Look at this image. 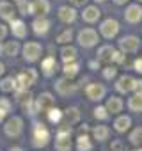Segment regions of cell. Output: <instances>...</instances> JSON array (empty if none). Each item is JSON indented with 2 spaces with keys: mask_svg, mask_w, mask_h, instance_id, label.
<instances>
[{
  "mask_svg": "<svg viewBox=\"0 0 142 151\" xmlns=\"http://www.w3.org/2000/svg\"><path fill=\"white\" fill-rule=\"evenodd\" d=\"M37 77H39V73H37V69H36V68H27V69H23V71H20V73H18V77H16V84H18V87H20V89H30V87L36 84Z\"/></svg>",
  "mask_w": 142,
  "mask_h": 151,
  "instance_id": "6",
  "label": "cell"
},
{
  "mask_svg": "<svg viewBox=\"0 0 142 151\" xmlns=\"http://www.w3.org/2000/svg\"><path fill=\"white\" fill-rule=\"evenodd\" d=\"M85 96L87 100L91 101H101L105 96H107V87L103 84H98V82H91L85 86Z\"/></svg>",
  "mask_w": 142,
  "mask_h": 151,
  "instance_id": "12",
  "label": "cell"
},
{
  "mask_svg": "<svg viewBox=\"0 0 142 151\" xmlns=\"http://www.w3.org/2000/svg\"><path fill=\"white\" fill-rule=\"evenodd\" d=\"M138 151H142V147H138Z\"/></svg>",
  "mask_w": 142,
  "mask_h": 151,
  "instance_id": "52",
  "label": "cell"
},
{
  "mask_svg": "<svg viewBox=\"0 0 142 151\" xmlns=\"http://www.w3.org/2000/svg\"><path fill=\"white\" fill-rule=\"evenodd\" d=\"M77 41H78V45L84 46V48H93V46H96V45L100 43V36H98V32H96L94 29L85 27V29L78 30Z\"/></svg>",
  "mask_w": 142,
  "mask_h": 151,
  "instance_id": "4",
  "label": "cell"
},
{
  "mask_svg": "<svg viewBox=\"0 0 142 151\" xmlns=\"http://www.w3.org/2000/svg\"><path fill=\"white\" fill-rule=\"evenodd\" d=\"M53 87H55V93H57L59 96H71V94H75V93L78 91V86L73 84V80H71V78H66V77L57 78L55 84H53Z\"/></svg>",
  "mask_w": 142,
  "mask_h": 151,
  "instance_id": "9",
  "label": "cell"
},
{
  "mask_svg": "<svg viewBox=\"0 0 142 151\" xmlns=\"http://www.w3.org/2000/svg\"><path fill=\"white\" fill-rule=\"evenodd\" d=\"M0 109L2 110H6L7 114L13 110V103H11V100L9 98H0Z\"/></svg>",
  "mask_w": 142,
  "mask_h": 151,
  "instance_id": "40",
  "label": "cell"
},
{
  "mask_svg": "<svg viewBox=\"0 0 142 151\" xmlns=\"http://www.w3.org/2000/svg\"><path fill=\"white\" fill-rule=\"evenodd\" d=\"M52 107H55V98L52 93H41L37 98H34V110L36 114H46Z\"/></svg>",
  "mask_w": 142,
  "mask_h": 151,
  "instance_id": "7",
  "label": "cell"
},
{
  "mask_svg": "<svg viewBox=\"0 0 142 151\" xmlns=\"http://www.w3.org/2000/svg\"><path fill=\"white\" fill-rule=\"evenodd\" d=\"M22 53H23V60L27 64H34L41 59V53H43V46L37 43V41H27L23 46H22Z\"/></svg>",
  "mask_w": 142,
  "mask_h": 151,
  "instance_id": "3",
  "label": "cell"
},
{
  "mask_svg": "<svg viewBox=\"0 0 142 151\" xmlns=\"http://www.w3.org/2000/svg\"><path fill=\"white\" fill-rule=\"evenodd\" d=\"M124 20L130 25H137L142 22V7L138 4H130L124 9Z\"/></svg>",
  "mask_w": 142,
  "mask_h": 151,
  "instance_id": "14",
  "label": "cell"
},
{
  "mask_svg": "<svg viewBox=\"0 0 142 151\" xmlns=\"http://www.w3.org/2000/svg\"><path fill=\"white\" fill-rule=\"evenodd\" d=\"M137 2H142V0H137Z\"/></svg>",
  "mask_w": 142,
  "mask_h": 151,
  "instance_id": "53",
  "label": "cell"
},
{
  "mask_svg": "<svg viewBox=\"0 0 142 151\" xmlns=\"http://www.w3.org/2000/svg\"><path fill=\"white\" fill-rule=\"evenodd\" d=\"M30 4H32V14H37V16H46L52 9L50 0H34Z\"/></svg>",
  "mask_w": 142,
  "mask_h": 151,
  "instance_id": "27",
  "label": "cell"
},
{
  "mask_svg": "<svg viewBox=\"0 0 142 151\" xmlns=\"http://www.w3.org/2000/svg\"><path fill=\"white\" fill-rule=\"evenodd\" d=\"M6 73V66H4V62H0V77Z\"/></svg>",
  "mask_w": 142,
  "mask_h": 151,
  "instance_id": "48",
  "label": "cell"
},
{
  "mask_svg": "<svg viewBox=\"0 0 142 151\" xmlns=\"http://www.w3.org/2000/svg\"><path fill=\"white\" fill-rule=\"evenodd\" d=\"M94 2H96V4H103V2H105V0H94Z\"/></svg>",
  "mask_w": 142,
  "mask_h": 151,
  "instance_id": "50",
  "label": "cell"
},
{
  "mask_svg": "<svg viewBox=\"0 0 142 151\" xmlns=\"http://www.w3.org/2000/svg\"><path fill=\"white\" fill-rule=\"evenodd\" d=\"M110 151H126V144L121 139H114L110 142Z\"/></svg>",
  "mask_w": 142,
  "mask_h": 151,
  "instance_id": "39",
  "label": "cell"
},
{
  "mask_svg": "<svg viewBox=\"0 0 142 151\" xmlns=\"http://www.w3.org/2000/svg\"><path fill=\"white\" fill-rule=\"evenodd\" d=\"M46 116H48V121H50L52 124H59V123L62 121V117H64V110H60V109H57V107H52V109L46 112Z\"/></svg>",
  "mask_w": 142,
  "mask_h": 151,
  "instance_id": "33",
  "label": "cell"
},
{
  "mask_svg": "<svg viewBox=\"0 0 142 151\" xmlns=\"http://www.w3.org/2000/svg\"><path fill=\"white\" fill-rule=\"evenodd\" d=\"M80 110L77 109V107H67L66 110H64V117H62V121L60 123H64V124H69V126H73V124H77L78 121H80ZM59 123V124H60Z\"/></svg>",
  "mask_w": 142,
  "mask_h": 151,
  "instance_id": "24",
  "label": "cell"
},
{
  "mask_svg": "<svg viewBox=\"0 0 142 151\" xmlns=\"http://www.w3.org/2000/svg\"><path fill=\"white\" fill-rule=\"evenodd\" d=\"M16 89H18L16 77H4L0 80V91L2 93H14Z\"/></svg>",
  "mask_w": 142,
  "mask_h": 151,
  "instance_id": "32",
  "label": "cell"
},
{
  "mask_svg": "<svg viewBox=\"0 0 142 151\" xmlns=\"http://www.w3.org/2000/svg\"><path fill=\"white\" fill-rule=\"evenodd\" d=\"M117 46H119V50L124 53V55H133V53H137L138 52V48H140V39L137 37V36H123L121 39H119V43H117Z\"/></svg>",
  "mask_w": 142,
  "mask_h": 151,
  "instance_id": "8",
  "label": "cell"
},
{
  "mask_svg": "<svg viewBox=\"0 0 142 151\" xmlns=\"http://www.w3.org/2000/svg\"><path fill=\"white\" fill-rule=\"evenodd\" d=\"M52 140V133L46 124L43 123H34L32 126V146L34 147H46Z\"/></svg>",
  "mask_w": 142,
  "mask_h": 151,
  "instance_id": "2",
  "label": "cell"
},
{
  "mask_svg": "<svg viewBox=\"0 0 142 151\" xmlns=\"http://www.w3.org/2000/svg\"><path fill=\"white\" fill-rule=\"evenodd\" d=\"M89 68H91V69H94V71H96V69H100V60H98V59H96V60H91V62H89Z\"/></svg>",
  "mask_w": 142,
  "mask_h": 151,
  "instance_id": "45",
  "label": "cell"
},
{
  "mask_svg": "<svg viewBox=\"0 0 142 151\" xmlns=\"http://www.w3.org/2000/svg\"><path fill=\"white\" fill-rule=\"evenodd\" d=\"M101 18V11L98 6H84L82 11V20L85 23H98V20Z\"/></svg>",
  "mask_w": 142,
  "mask_h": 151,
  "instance_id": "19",
  "label": "cell"
},
{
  "mask_svg": "<svg viewBox=\"0 0 142 151\" xmlns=\"http://www.w3.org/2000/svg\"><path fill=\"white\" fill-rule=\"evenodd\" d=\"M14 2H18V0H14Z\"/></svg>",
  "mask_w": 142,
  "mask_h": 151,
  "instance_id": "54",
  "label": "cell"
},
{
  "mask_svg": "<svg viewBox=\"0 0 142 151\" xmlns=\"http://www.w3.org/2000/svg\"><path fill=\"white\" fill-rule=\"evenodd\" d=\"M93 116H94V119H96V121H108V119H110V114H108V110L105 109V105H103V107H101V105L94 107Z\"/></svg>",
  "mask_w": 142,
  "mask_h": 151,
  "instance_id": "36",
  "label": "cell"
},
{
  "mask_svg": "<svg viewBox=\"0 0 142 151\" xmlns=\"http://www.w3.org/2000/svg\"><path fill=\"white\" fill-rule=\"evenodd\" d=\"M77 9L75 7H69V6H60L57 9V18L62 22V23H73L77 20Z\"/></svg>",
  "mask_w": 142,
  "mask_h": 151,
  "instance_id": "18",
  "label": "cell"
},
{
  "mask_svg": "<svg viewBox=\"0 0 142 151\" xmlns=\"http://www.w3.org/2000/svg\"><path fill=\"white\" fill-rule=\"evenodd\" d=\"M94 144L87 133H80L77 137V151H93Z\"/></svg>",
  "mask_w": 142,
  "mask_h": 151,
  "instance_id": "31",
  "label": "cell"
},
{
  "mask_svg": "<svg viewBox=\"0 0 142 151\" xmlns=\"http://www.w3.org/2000/svg\"><path fill=\"white\" fill-rule=\"evenodd\" d=\"M78 73H80V64H78L77 60H73V62H66V64L62 66V75H64L66 78H71V80H73Z\"/></svg>",
  "mask_w": 142,
  "mask_h": 151,
  "instance_id": "30",
  "label": "cell"
},
{
  "mask_svg": "<svg viewBox=\"0 0 142 151\" xmlns=\"http://www.w3.org/2000/svg\"><path fill=\"white\" fill-rule=\"evenodd\" d=\"M59 71V64H57V60H55V57H52V55H46L43 60H41V73H43V77H46V78H52L53 75Z\"/></svg>",
  "mask_w": 142,
  "mask_h": 151,
  "instance_id": "15",
  "label": "cell"
},
{
  "mask_svg": "<svg viewBox=\"0 0 142 151\" xmlns=\"http://www.w3.org/2000/svg\"><path fill=\"white\" fill-rule=\"evenodd\" d=\"M7 116H9V114H7L6 110H2V109H0V124H2V123L7 119Z\"/></svg>",
  "mask_w": 142,
  "mask_h": 151,
  "instance_id": "46",
  "label": "cell"
},
{
  "mask_svg": "<svg viewBox=\"0 0 142 151\" xmlns=\"http://www.w3.org/2000/svg\"><path fill=\"white\" fill-rule=\"evenodd\" d=\"M69 2L73 4V7H84V6H87L89 0H69Z\"/></svg>",
  "mask_w": 142,
  "mask_h": 151,
  "instance_id": "43",
  "label": "cell"
},
{
  "mask_svg": "<svg viewBox=\"0 0 142 151\" xmlns=\"http://www.w3.org/2000/svg\"><path fill=\"white\" fill-rule=\"evenodd\" d=\"M133 68H135V71H137V73H140V75H142V57H140V59H135Z\"/></svg>",
  "mask_w": 142,
  "mask_h": 151,
  "instance_id": "44",
  "label": "cell"
},
{
  "mask_svg": "<svg viewBox=\"0 0 142 151\" xmlns=\"http://www.w3.org/2000/svg\"><path fill=\"white\" fill-rule=\"evenodd\" d=\"M7 32H9L7 25H6L4 22H0V41H4V39L7 37Z\"/></svg>",
  "mask_w": 142,
  "mask_h": 151,
  "instance_id": "42",
  "label": "cell"
},
{
  "mask_svg": "<svg viewBox=\"0 0 142 151\" xmlns=\"http://www.w3.org/2000/svg\"><path fill=\"white\" fill-rule=\"evenodd\" d=\"M112 2H114L115 6H126V4H128V0H112Z\"/></svg>",
  "mask_w": 142,
  "mask_h": 151,
  "instance_id": "47",
  "label": "cell"
},
{
  "mask_svg": "<svg viewBox=\"0 0 142 151\" xmlns=\"http://www.w3.org/2000/svg\"><path fill=\"white\" fill-rule=\"evenodd\" d=\"M101 75H103V78L105 80H115L117 78V68L115 66H105L103 69H101Z\"/></svg>",
  "mask_w": 142,
  "mask_h": 151,
  "instance_id": "38",
  "label": "cell"
},
{
  "mask_svg": "<svg viewBox=\"0 0 142 151\" xmlns=\"http://www.w3.org/2000/svg\"><path fill=\"white\" fill-rule=\"evenodd\" d=\"M9 30H11V34L16 39H25L27 37V32H29L25 22L23 20H18V18H14V20L9 22Z\"/></svg>",
  "mask_w": 142,
  "mask_h": 151,
  "instance_id": "17",
  "label": "cell"
},
{
  "mask_svg": "<svg viewBox=\"0 0 142 151\" xmlns=\"http://www.w3.org/2000/svg\"><path fill=\"white\" fill-rule=\"evenodd\" d=\"M4 133L7 137H20L23 133V117L22 116H11L9 119L4 121Z\"/></svg>",
  "mask_w": 142,
  "mask_h": 151,
  "instance_id": "5",
  "label": "cell"
},
{
  "mask_svg": "<svg viewBox=\"0 0 142 151\" xmlns=\"http://www.w3.org/2000/svg\"><path fill=\"white\" fill-rule=\"evenodd\" d=\"M131 128V117L126 114H117V117L114 119V130L117 133H126Z\"/></svg>",
  "mask_w": 142,
  "mask_h": 151,
  "instance_id": "23",
  "label": "cell"
},
{
  "mask_svg": "<svg viewBox=\"0 0 142 151\" xmlns=\"http://www.w3.org/2000/svg\"><path fill=\"white\" fill-rule=\"evenodd\" d=\"M126 107H128L130 112L140 114V112H142V94H140V93H133V94L128 98Z\"/></svg>",
  "mask_w": 142,
  "mask_h": 151,
  "instance_id": "28",
  "label": "cell"
},
{
  "mask_svg": "<svg viewBox=\"0 0 142 151\" xmlns=\"http://www.w3.org/2000/svg\"><path fill=\"white\" fill-rule=\"evenodd\" d=\"M121 27H119V22L114 20V18H107L100 23V34L105 37V39H114L117 34H119Z\"/></svg>",
  "mask_w": 142,
  "mask_h": 151,
  "instance_id": "10",
  "label": "cell"
},
{
  "mask_svg": "<svg viewBox=\"0 0 142 151\" xmlns=\"http://www.w3.org/2000/svg\"><path fill=\"white\" fill-rule=\"evenodd\" d=\"M128 142L131 146H142V126H137L130 132L128 135Z\"/></svg>",
  "mask_w": 142,
  "mask_h": 151,
  "instance_id": "34",
  "label": "cell"
},
{
  "mask_svg": "<svg viewBox=\"0 0 142 151\" xmlns=\"http://www.w3.org/2000/svg\"><path fill=\"white\" fill-rule=\"evenodd\" d=\"M73 30L71 29H66V30H62L59 36H57V39H55V43H59V45H69L71 41H73Z\"/></svg>",
  "mask_w": 142,
  "mask_h": 151,
  "instance_id": "35",
  "label": "cell"
},
{
  "mask_svg": "<svg viewBox=\"0 0 142 151\" xmlns=\"http://www.w3.org/2000/svg\"><path fill=\"white\" fill-rule=\"evenodd\" d=\"M91 137L98 142H105L110 139V128L107 124H96L93 130H91Z\"/></svg>",
  "mask_w": 142,
  "mask_h": 151,
  "instance_id": "25",
  "label": "cell"
},
{
  "mask_svg": "<svg viewBox=\"0 0 142 151\" xmlns=\"http://www.w3.org/2000/svg\"><path fill=\"white\" fill-rule=\"evenodd\" d=\"M16 16V7H13L11 2H7V0H2L0 2V22H11L14 20Z\"/></svg>",
  "mask_w": 142,
  "mask_h": 151,
  "instance_id": "21",
  "label": "cell"
},
{
  "mask_svg": "<svg viewBox=\"0 0 142 151\" xmlns=\"http://www.w3.org/2000/svg\"><path fill=\"white\" fill-rule=\"evenodd\" d=\"M16 11H18L22 16H32V4H30V2H25V0H18Z\"/></svg>",
  "mask_w": 142,
  "mask_h": 151,
  "instance_id": "37",
  "label": "cell"
},
{
  "mask_svg": "<svg viewBox=\"0 0 142 151\" xmlns=\"http://www.w3.org/2000/svg\"><path fill=\"white\" fill-rule=\"evenodd\" d=\"M20 52H22V46L18 41H6L2 45V55L6 57H16Z\"/></svg>",
  "mask_w": 142,
  "mask_h": 151,
  "instance_id": "29",
  "label": "cell"
},
{
  "mask_svg": "<svg viewBox=\"0 0 142 151\" xmlns=\"http://www.w3.org/2000/svg\"><path fill=\"white\" fill-rule=\"evenodd\" d=\"M9 151H23V147H20V146H13Z\"/></svg>",
  "mask_w": 142,
  "mask_h": 151,
  "instance_id": "49",
  "label": "cell"
},
{
  "mask_svg": "<svg viewBox=\"0 0 142 151\" xmlns=\"http://www.w3.org/2000/svg\"><path fill=\"white\" fill-rule=\"evenodd\" d=\"M14 100L23 107V109H29L30 112L29 114H36L34 110V94L30 93V89H16L14 91Z\"/></svg>",
  "mask_w": 142,
  "mask_h": 151,
  "instance_id": "11",
  "label": "cell"
},
{
  "mask_svg": "<svg viewBox=\"0 0 142 151\" xmlns=\"http://www.w3.org/2000/svg\"><path fill=\"white\" fill-rule=\"evenodd\" d=\"M133 77L131 75H121L119 78H115V91L119 94H130L133 89Z\"/></svg>",
  "mask_w": 142,
  "mask_h": 151,
  "instance_id": "16",
  "label": "cell"
},
{
  "mask_svg": "<svg viewBox=\"0 0 142 151\" xmlns=\"http://www.w3.org/2000/svg\"><path fill=\"white\" fill-rule=\"evenodd\" d=\"M105 109L108 110V114H110V116L121 114V112H123V109H124V101H123V98H119V96H110V98H107Z\"/></svg>",
  "mask_w": 142,
  "mask_h": 151,
  "instance_id": "22",
  "label": "cell"
},
{
  "mask_svg": "<svg viewBox=\"0 0 142 151\" xmlns=\"http://www.w3.org/2000/svg\"><path fill=\"white\" fill-rule=\"evenodd\" d=\"M32 32L37 36V37H44L48 32H50V27H52V22L46 18V16H37V18H34V22H32Z\"/></svg>",
  "mask_w": 142,
  "mask_h": 151,
  "instance_id": "13",
  "label": "cell"
},
{
  "mask_svg": "<svg viewBox=\"0 0 142 151\" xmlns=\"http://www.w3.org/2000/svg\"><path fill=\"white\" fill-rule=\"evenodd\" d=\"M71 135H73V126L60 123L55 133V151H71L73 149V140H71Z\"/></svg>",
  "mask_w": 142,
  "mask_h": 151,
  "instance_id": "1",
  "label": "cell"
},
{
  "mask_svg": "<svg viewBox=\"0 0 142 151\" xmlns=\"http://www.w3.org/2000/svg\"><path fill=\"white\" fill-rule=\"evenodd\" d=\"M78 59V50L75 46H71V45H62L60 48V60L66 64V62H73Z\"/></svg>",
  "mask_w": 142,
  "mask_h": 151,
  "instance_id": "26",
  "label": "cell"
},
{
  "mask_svg": "<svg viewBox=\"0 0 142 151\" xmlns=\"http://www.w3.org/2000/svg\"><path fill=\"white\" fill-rule=\"evenodd\" d=\"M131 93H140L142 94V78H135L133 80V89Z\"/></svg>",
  "mask_w": 142,
  "mask_h": 151,
  "instance_id": "41",
  "label": "cell"
},
{
  "mask_svg": "<svg viewBox=\"0 0 142 151\" xmlns=\"http://www.w3.org/2000/svg\"><path fill=\"white\" fill-rule=\"evenodd\" d=\"M114 53H115V48L112 45H101L96 52V59L100 62H105V64H110L114 60Z\"/></svg>",
  "mask_w": 142,
  "mask_h": 151,
  "instance_id": "20",
  "label": "cell"
},
{
  "mask_svg": "<svg viewBox=\"0 0 142 151\" xmlns=\"http://www.w3.org/2000/svg\"><path fill=\"white\" fill-rule=\"evenodd\" d=\"M0 53H2V45H0Z\"/></svg>",
  "mask_w": 142,
  "mask_h": 151,
  "instance_id": "51",
  "label": "cell"
}]
</instances>
